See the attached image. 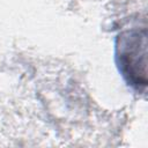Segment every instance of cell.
Instances as JSON below:
<instances>
[{"label":"cell","instance_id":"6da1fadb","mask_svg":"<svg viewBox=\"0 0 148 148\" xmlns=\"http://www.w3.org/2000/svg\"><path fill=\"white\" fill-rule=\"evenodd\" d=\"M146 54V28L126 30L118 36L116 43V58L119 71L128 84L139 91H143L147 86Z\"/></svg>","mask_w":148,"mask_h":148}]
</instances>
